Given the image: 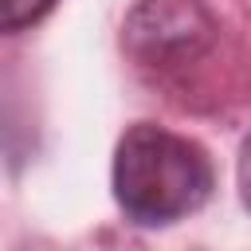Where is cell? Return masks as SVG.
I'll list each match as a JSON object with an SVG mask.
<instances>
[{
	"mask_svg": "<svg viewBox=\"0 0 251 251\" xmlns=\"http://www.w3.org/2000/svg\"><path fill=\"white\" fill-rule=\"evenodd\" d=\"M216 20L200 0H137L126 16L122 43L141 67H184L216 43Z\"/></svg>",
	"mask_w": 251,
	"mask_h": 251,
	"instance_id": "2",
	"label": "cell"
},
{
	"mask_svg": "<svg viewBox=\"0 0 251 251\" xmlns=\"http://www.w3.org/2000/svg\"><path fill=\"white\" fill-rule=\"evenodd\" d=\"M239 196L251 208V133L243 137V149H239Z\"/></svg>",
	"mask_w": 251,
	"mask_h": 251,
	"instance_id": "4",
	"label": "cell"
},
{
	"mask_svg": "<svg viewBox=\"0 0 251 251\" xmlns=\"http://www.w3.org/2000/svg\"><path fill=\"white\" fill-rule=\"evenodd\" d=\"M51 8H55V0H0V35L39 24Z\"/></svg>",
	"mask_w": 251,
	"mask_h": 251,
	"instance_id": "3",
	"label": "cell"
},
{
	"mask_svg": "<svg viewBox=\"0 0 251 251\" xmlns=\"http://www.w3.org/2000/svg\"><path fill=\"white\" fill-rule=\"evenodd\" d=\"M114 200L141 227H165L200 212L216 188L208 153L153 122H137L114 149Z\"/></svg>",
	"mask_w": 251,
	"mask_h": 251,
	"instance_id": "1",
	"label": "cell"
}]
</instances>
